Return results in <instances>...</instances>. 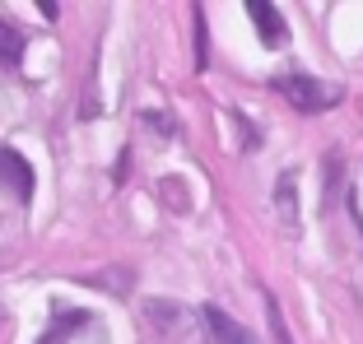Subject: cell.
Returning a JSON list of instances; mask_svg holds the SVG:
<instances>
[{
  "label": "cell",
  "mask_w": 363,
  "mask_h": 344,
  "mask_svg": "<svg viewBox=\"0 0 363 344\" xmlns=\"http://www.w3.org/2000/svg\"><path fill=\"white\" fill-rule=\"evenodd\" d=\"M275 88H279V93H284L298 112H326L335 98H340L335 88H326L321 79H308V75H279Z\"/></svg>",
  "instance_id": "1"
},
{
  "label": "cell",
  "mask_w": 363,
  "mask_h": 344,
  "mask_svg": "<svg viewBox=\"0 0 363 344\" xmlns=\"http://www.w3.org/2000/svg\"><path fill=\"white\" fill-rule=\"evenodd\" d=\"M10 182H14V200L28 205L33 200V168L23 163L19 149H5L0 144V186H10Z\"/></svg>",
  "instance_id": "2"
},
{
  "label": "cell",
  "mask_w": 363,
  "mask_h": 344,
  "mask_svg": "<svg viewBox=\"0 0 363 344\" xmlns=\"http://www.w3.org/2000/svg\"><path fill=\"white\" fill-rule=\"evenodd\" d=\"M201 316H205V326H210L214 344H257L247 326H238L233 316H228V312H219V307H201Z\"/></svg>",
  "instance_id": "3"
},
{
  "label": "cell",
  "mask_w": 363,
  "mask_h": 344,
  "mask_svg": "<svg viewBox=\"0 0 363 344\" xmlns=\"http://www.w3.org/2000/svg\"><path fill=\"white\" fill-rule=\"evenodd\" d=\"M247 14H252V23H257V33H261V42H266V47L284 42V19H279L275 5H266V0H247Z\"/></svg>",
  "instance_id": "4"
},
{
  "label": "cell",
  "mask_w": 363,
  "mask_h": 344,
  "mask_svg": "<svg viewBox=\"0 0 363 344\" xmlns=\"http://www.w3.org/2000/svg\"><path fill=\"white\" fill-rule=\"evenodd\" d=\"M23 56V33L10 19H0V65H19Z\"/></svg>",
  "instance_id": "5"
},
{
  "label": "cell",
  "mask_w": 363,
  "mask_h": 344,
  "mask_svg": "<svg viewBox=\"0 0 363 344\" xmlns=\"http://www.w3.org/2000/svg\"><path fill=\"white\" fill-rule=\"evenodd\" d=\"M275 205H279V219H284L289 228L298 224V200H294V172H284L275 186Z\"/></svg>",
  "instance_id": "6"
},
{
  "label": "cell",
  "mask_w": 363,
  "mask_h": 344,
  "mask_svg": "<svg viewBox=\"0 0 363 344\" xmlns=\"http://www.w3.org/2000/svg\"><path fill=\"white\" fill-rule=\"evenodd\" d=\"M266 316H270V335H275V344H294L289 340V326H284V312H279V302L266 293Z\"/></svg>",
  "instance_id": "7"
},
{
  "label": "cell",
  "mask_w": 363,
  "mask_h": 344,
  "mask_svg": "<svg viewBox=\"0 0 363 344\" xmlns=\"http://www.w3.org/2000/svg\"><path fill=\"white\" fill-rule=\"evenodd\" d=\"M205 61H210L205 56V10L196 5V70H205Z\"/></svg>",
  "instance_id": "8"
},
{
  "label": "cell",
  "mask_w": 363,
  "mask_h": 344,
  "mask_svg": "<svg viewBox=\"0 0 363 344\" xmlns=\"http://www.w3.org/2000/svg\"><path fill=\"white\" fill-rule=\"evenodd\" d=\"M38 10H43L47 19H56V14H61V5H56V0H38Z\"/></svg>",
  "instance_id": "9"
}]
</instances>
